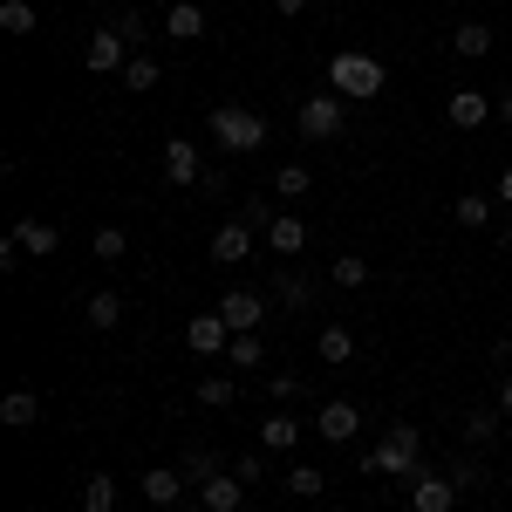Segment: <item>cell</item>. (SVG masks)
I'll return each instance as SVG.
<instances>
[{"mask_svg":"<svg viewBox=\"0 0 512 512\" xmlns=\"http://www.w3.org/2000/svg\"><path fill=\"white\" fill-rule=\"evenodd\" d=\"M362 472L369 478H417L424 472V437H417V424H390L376 451H362Z\"/></svg>","mask_w":512,"mask_h":512,"instance_id":"cell-1","label":"cell"},{"mask_svg":"<svg viewBox=\"0 0 512 512\" xmlns=\"http://www.w3.org/2000/svg\"><path fill=\"white\" fill-rule=\"evenodd\" d=\"M383 82H390V69H383L376 55H362V48H342V55H328V89H335V96H349V103H369V96H383Z\"/></svg>","mask_w":512,"mask_h":512,"instance_id":"cell-2","label":"cell"},{"mask_svg":"<svg viewBox=\"0 0 512 512\" xmlns=\"http://www.w3.org/2000/svg\"><path fill=\"white\" fill-rule=\"evenodd\" d=\"M212 144L219 151H267V117L253 110V103H219L212 110Z\"/></svg>","mask_w":512,"mask_h":512,"instance_id":"cell-3","label":"cell"},{"mask_svg":"<svg viewBox=\"0 0 512 512\" xmlns=\"http://www.w3.org/2000/svg\"><path fill=\"white\" fill-rule=\"evenodd\" d=\"M294 123H301V137H308V144H335V137L349 130V96L321 89V96H308V103L294 110Z\"/></svg>","mask_w":512,"mask_h":512,"instance_id":"cell-4","label":"cell"},{"mask_svg":"<svg viewBox=\"0 0 512 512\" xmlns=\"http://www.w3.org/2000/svg\"><path fill=\"white\" fill-rule=\"evenodd\" d=\"M130 55H137V48H130L117 28H96L89 48H82V69H89V76H123V62H130Z\"/></svg>","mask_w":512,"mask_h":512,"instance_id":"cell-5","label":"cell"},{"mask_svg":"<svg viewBox=\"0 0 512 512\" xmlns=\"http://www.w3.org/2000/svg\"><path fill=\"white\" fill-rule=\"evenodd\" d=\"M219 315H226V328H233V335H260V328H267V294L233 287V294L219 301Z\"/></svg>","mask_w":512,"mask_h":512,"instance_id":"cell-6","label":"cell"},{"mask_svg":"<svg viewBox=\"0 0 512 512\" xmlns=\"http://www.w3.org/2000/svg\"><path fill=\"white\" fill-rule=\"evenodd\" d=\"M451 506H458V478H451V472H444V478H437V472L410 478V512H451Z\"/></svg>","mask_w":512,"mask_h":512,"instance_id":"cell-7","label":"cell"},{"mask_svg":"<svg viewBox=\"0 0 512 512\" xmlns=\"http://www.w3.org/2000/svg\"><path fill=\"white\" fill-rule=\"evenodd\" d=\"M444 117H451V130H485V117H499V103L478 96V89H451L444 96Z\"/></svg>","mask_w":512,"mask_h":512,"instance_id":"cell-8","label":"cell"},{"mask_svg":"<svg viewBox=\"0 0 512 512\" xmlns=\"http://www.w3.org/2000/svg\"><path fill=\"white\" fill-rule=\"evenodd\" d=\"M185 342H192V349L205 355V362H212V355H226V349H233V328H226V315L212 308V315H192V321H185Z\"/></svg>","mask_w":512,"mask_h":512,"instance_id":"cell-9","label":"cell"},{"mask_svg":"<svg viewBox=\"0 0 512 512\" xmlns=\"http://www.w3.org/2000/svg\"><path fill=\"white\" fill-rule=\"evenodd\" d=\"M315 431L328 437V444H355V431H362V410H355L349 396H335V403H321V410H315Z\"/></svg>","mask_w":512,"mask_h":512,"instance_id":"cell-10","label":"cell"},{"mask_svg":"<svg viewBox=\"0 0 512 512\" xmlns=\"http://www.w3.org/2000/svg\"><path fill=\"white\" fill-rule=\"evenodd\" d=\"M253 226H246V219H226V226H219V233H212V260H219V267H239V260H253Z\"/></svg>","mask_w":512,"mask_h":512,"instance_id":"cell-11","label":"cell"},{"mask_svg":"<svg viewBox=\"0 0 512 512\" xmlns=\"http://www.w3.org/2000/svg\"><path fill=\"white\" fill-rule=\"evenodd\" d=\"M137 485H144V499H151L158 512H171L178 499H185V485H192V478L178 472V465H151V472L137 478Z\"/></svg>","mask_w":512,"mask_h":512,"instance_id":"cell-12","label":"cell"},{"mask_svg":"<svg viewBox=\"0 0 512 512\" xmlns=\"http://www.w3.org/2000/svg\"><path fill=\"white\" fill-rule=\"evenodd\" d=\"M164 178H171V185H198V178H205V158H198L192 137H171V144H164Z\"/></svg>","mask_w":512,"mask_h":512,"instance_id":"cell-13","label":"cell"},{"mask_svg":"<svg viewBox=\"0 0 512 512\" xmlns=\"http://www.w3.org/2000/svg\"><path fill=\"white\" fill-rule=\"evenodd\" d=\"M465 444H472V451L506 444V410H499V403H492V410H485V403H478V410H465Z\"/></svg>","mask_w":512,"mask_h":512,"instance_id":"cell-14","label":"cell"},{"mask_svg":"<svg viewBox=\"0 0 512 512\" xmlns=\"http://www.w3.org/2000/svg\"><path fill=\"white\" fill-rule=\"evenodd\" d=\"M301 246H308V219H301V212H274V226H267V253L294 260Z\"/></svg>","mask_w":512,"mask_h":512,"instance_id":"cell-15","label":"cell"},{"mask_svg":"<svg viewBox=\"0 0 512 512\" xmlns=\"http://www.w3.org/2000/svg\"><path fill=\"white\" fill-rule=\"evenodd\" d=\"M198 499H205V512H239V506H246V478H233V472L205 478V485H198Z\"/></svg>","mask_w":512,"mask_h":512,"instance_id":"cell-16","label":"cell"},{"mask_svg":"<svg viewBox=\"0 0 512 512\" xmlns=\"http://www.w3.org/2000/svg\"><path fill=\"white\" fill-rule=\"evenodd\" d=\"M315 355L328 362V369H342V362H355V335L342 328V321H321L315 328Z\"/></svg>","mask_w":512,"mask_h":512,"instance_id":"cell-17","label":"cell"},{"mask_svg":"<svg viewBox=\"0 0 512 512\" xmlns=\"http://www.w3.org/2000/svg\"><path fill=\"white\" fill-rule=\"evenodd\" d=\"M0 424H7V431H35L41 424V396L35 390H7L0 396Z\"/></svg>","mask_w":512,"mask_h":512,"instance_id":"cell-18","label":"cell"},{"mask_svg":"<svg viewBox=\"0 0 512 512\" xmlns=\"http://www.w3.org/2000/svg\"><path fill=\"white\" fill-rule=\"evenodd\" d=\"M164 35H171V41H198V35H205V7H198V0L164 7Z\"/></svg>","mask_w":512,"mask_h":512,"instance_id":"cell-19","label":"cell"},{"mask_svg":"<svg viewBox=\"0 0 512 512\" xmlns=\"http://www.w3.org/2000/svg\"><path fill=\"white\" fill-rule=\"evenodd\" d=\"M294 444H301V417L274 410V417L260 424V451H294Z\"/></svg>","mask_w":512,"mask_h":512,"instance_id":"cell-20","label":"cell"},{"mask_svg":"<svg viewBox=\"0 0 512 512\" xmlns=\"http://www.w3.org/2000/svg\"><path fill=\"white\" fill-rule=\"evenodd\" d=\"M14 239H21V253H35V260H48V253L62 246V233H55L48 219H21V226H14Z\"/></svg>","mask_w":512,"mask_h":512,"instance_id":"cell-21","label":"cell"},{"mask_svg":"<svg viewBox=\"0 0 512 512\" xmlns=\"http://www.w3.org/2000/svg\"><path fill=\"white\" fill-rule=\"evenodd\" d=\"M451 219H458L465 233H485V226H492V198H485V192H465V198H451Z\"/></svg>","mask_w":512,"mask_h":512,"instance_id":"cell-22","label":"cell"},{"mask_svg":"<svg viewBox=\"0 0 512 512\" xmlns=\"http://www.w3.org/2000/svg\"><path fill=\"white\" fill-rule=\"evenodd\" d=\"M451 55H465V62H485V55H492V28H485V21H465V28L451 35Z\"/></svg>","mask_w":512,"mask_h":512,"instance_id":"cell-23","label":"cell"},{"mask_svg":"<svg viewBox=\"0 0 512 512\" xmlns=\"http://www.w3.org/2000/svg\"><path fill=\"white\" fill-rule=\"evenodd\" d=\"M82 512H117V478H110V472L82 478Z\"/></svg>","mask_w":512,"mask_h":512,"instance_id":"cell-24","label":"cell"},{"mask_svg":"<svg viewBox=\"0 0 512 512\" xmlns=\"http://www.w3.org/2000/svg\"><path fill=\"white\" fill-rule=\"evenodd\" d=\"M158 82H164L158 55H144V48H137V55L123 62V89H158Z\"/></svg>","mask_w":512,"mask_h":512,"instance_id":"cell-25","label":"cell"},{"mask_svg":"<svg viewBox=\"0 0 512 512\" xmlns=\"http://www.w3.org/2000/svg\"><path fill=\"white\" fill-rule=\"evenodd\" d=\"M82 315H89V328H96V335H110V328L123 321V301L103 287V294H89V308H82Z\"/></svg>","mask_w":512,"mask_h":512,"instance_id":"cell-26","label":"cell"},{"mask_svg":"<svg viewBox=\"0 0 512 512\" xmlns=\"http://www.w3.org/2000/svg\"><path fill=\"white\" fill-rule=\"evenodd\" d=\"M239 383L233 376H198V410H233Z\"/></svg>","mask_w":512,"mask_h":512,"instance_id":"cell-27","label":"cell"},{"mask_svg":"<svg viewBox=\"0 0 512 512\" xmlns=\"http://www.w3.org/2000/svg\"><path fill=\"white\" fill-rule=\"evenodd\" d=\"M315 192V171L308 164H280L274 171V198H308Z\"/></svg>","mask_w":512,"mask_h":512,"instance_id":"cell-28","label":"cell"},{"mask_svg":"<svg viewBox=\"0 0 512 512\" xmlns=\"http://www.w3.org/2000/svg\"><path fill=\"white\" fill-rule=\"evenodd\" d=\"M280 485H287L294 499H321V492H328V478H321L315 465H287V478H280Z\"/></svg>","mask_w":512,"mask_h":512,"instance_id":"cell-29","label":"cell"},{"mask_svg":"<svg viewBox=\"0 0 512 512\" xmlns=\"http://www.w3.org/2000/svg\"><path fill=\"white\" fill-rule=\"evenodd\" d=\"M328 280L335 287H369V260L362 253H342V260H328Z\"/></svg>","mask_w":512,"mask_h":512,"instance_id":"cell-30","label":"cell"},{"mask_svg":"<svg viewBox=\"0 0 512 512\" xmlns=\"http://www.w3.org/2000/svg\"><path fill=\"white\" fill-rule=\"evenodd\" d=\"M0 35H35V7L28 0H0Z\"/></svg>","mask_w":512,"mask_h":512,"instance_id":"cell-31","label":"cell"},{"mask_svg":"<svg viewBox=\"0 0 512 512\" xmlns=\"http://www.w3.org/2000/svg\"><path fill=\"white\" fill-rule=\"evenodd\" d=\"M178 472L192 478V485H205V478L226 472V465H219V451H185V458H178Z\"/></svg>","mask_w":512,"mask_h":512,"instance_id":"cell-32","label":"cell"},{"mask_svg":"<svg viewBox=\"0 0 512 512\" xmlns=\"http://www.w3.org/2000/svg\"><path fill=\"white\" fill-rule=\"evenodd\" d=\"M274 301H280V308H308V280L294 274V267H280V280H274Z\"/></svg>","mask_w":512,"mask_h":512,"instance_id":"cell-33","label":"cell"},{"mask_svg":"<svg viewBox=\"0 0 512 512\" xmlns=\"http://www.w3.org/2000/svg\"><path fill=\"white\" fill-rule=\"evenodd\" d=\"M123 246H130L123 226H96V260H123Z\"/></svg>","mask_w":512,"mask_h":512,"instance_id":"cell-34","label":"cell"},{"mask_svg":"<svg viewBox=\"0 0 512 512\" xmlns=\"http://www.w3.org/2000/svg\"><path fill=\"white\" fill-rule=\"evenodd\" d=\"M226 362H233V369H253V362H260V335H233Z\"/></svg>","mask_w":512,"mask_h":512,"instance_id":"cell-35","label":"cell"},{"mask_svg":"<svg viewBox=\"0 0 512 512\" xmlns=\"http://www.w3.org/2000/svg\"><path fill=\"white\" fill-rule=\"evenodd\" d=\"M117 35L130 41V48H144V35H151V21H144V14H117Z\"/></svg>","mask_w":512,"mask_h":512,"instance_id":"cell-36","label":"cell"},{"mask_svg":"<svg viewBox=\"0 0 512 512\" xmlns=\"http://www.w3.org/2000/svg\"><path fill=\"white\" fill-rule=\"evenodd\" d=\"M451 478H458V492H478V485H485V465H472V458H458V465H451Z\"/></svg>","mask_w":512,"mask_h":512,"instance_id":"cell-37","label":"cell"},{"mask_svg":"<svg viewBox=\"0 0 512 512\" xmlns=\"http://www.w3.org/2000/svg\"><path fill=\"white\" fill-rule=\"evenodd\" d=\"M239 219H246V226H253V233H260V239H267V226H274V212H267L260 198H253V205H239Z\"/></svg>","mask_w":512,"mask_h":512,"instance_id":"cell-38","label":"cell"},{"mask_svg":"<svg viewBox=\"0 0 512 512\" xmlns=\"http://www.w3.org/2000/svg\"><path fill=\"white\" fill-rule=\"evenodd\" d=\"M267 390H274V403H294V396H301V376H274Z\"/></svg>","mask_w":512,"mask_h":512,"instance_id":"cell-39","label":"cell"},{"mask_svg":"<svg viewBox=\"0 0 512 512\" xmlns=\"http://www.w3.org/2000/svg\"><path fill=\"white\" fill-rule=\"evenodd\" d=\"M499 205H512V164L499 171Z\"/></svg>","mask_w":512,"mask_h":512,"instance_id":"cell-40","label":"cell"},{"mask_svg":"<svg viewBox=\"0 0 512 512\" xmlns=\"http://www.w3.org/2000/svg\"><path fill=\"white\" fill-rule=\"evenodd\" d=\"M280 14H287V21H294V14H308V0H274Z\"/></svg>","mask_w":512,"mask_h":512,"instance_id":"cell-41","label":"cell"},{"mask_svg":"<svg viewBox=\"0 0 512 512\" xmlns=\"http://www.w3.org/2000/svg\"><path fill=\"white\" fill-rule=\"evenodd\" d=\"M492 103H499V117L512 123V89H499V96H492Z\"/></svg>","mask_w":512,"mask_h":512,"instance_id":"cell-42","label":"cell"},{"mask_svg":"<svg viewBox=\"0 0 512 512\" xmlns=\"http://www.w3.org/2000/svg\"><path fill=\"white\" fill-rule=\"evenodd\" d=\"M499 410H506V417H512V376H506V383H499Z\"/></svg>","mask_w":512,"mask_h":512,"instance_id":"cell-43","label":"cell"},{"mask_svg":"<svg viewBox=\"0 0 512 512\" xmlns=\"http://www.w3.org/2000/svg\"><path fill=\"white\" fill-rule=\"evenodd\" d=\"M506 451H512V417H506Z\"/></svg>","mask_w":512,"mask_h":512,"instance_id":"cell-44","label":"cell"},{"mask_svg":"<svg viewBox=\"0 0 512 512\" xmlns=\"http://www.w3.org/2000/svg\"><path fill=\"white\" fill-rule=\"evenodd\" d=\"M506 239H512V226H506Z\"/></svg>","mask_w":512,"mask_h":512,"instance_id":"cell-45","label":"cell"}]
</instances>
